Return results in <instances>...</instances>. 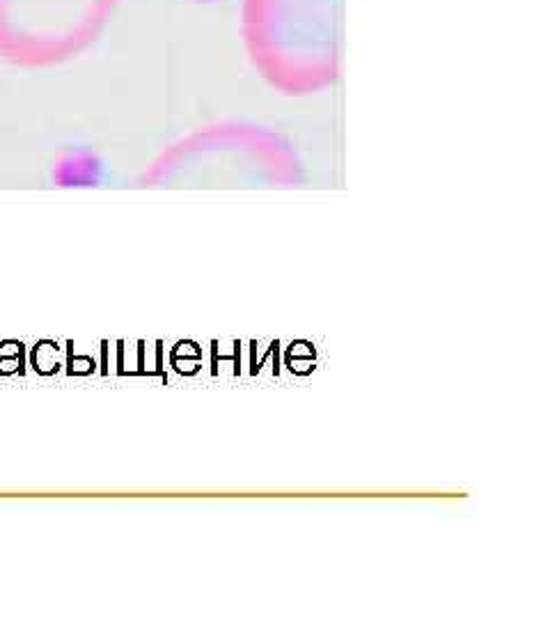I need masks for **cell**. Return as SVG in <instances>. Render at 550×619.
<instances>
[{
	"mask_svg": "<svg viewBox=\"0 0 550 619\" xmlns=\"http://www.w3.org/2000/svg\"><path fill=\"white\" fill-rule=\"evenodd\" d=\"M64 170H69L72 172V177H67V184H87L90 180H94L92 177V170H94V165H92L90 159H83V161H72L69 165H64Z\"/></svg>",
	"mask_w": 550,
	"mask_h": 619,
	"instance_id": "cell-1",
	"label": "cell"
}]
</instances>
